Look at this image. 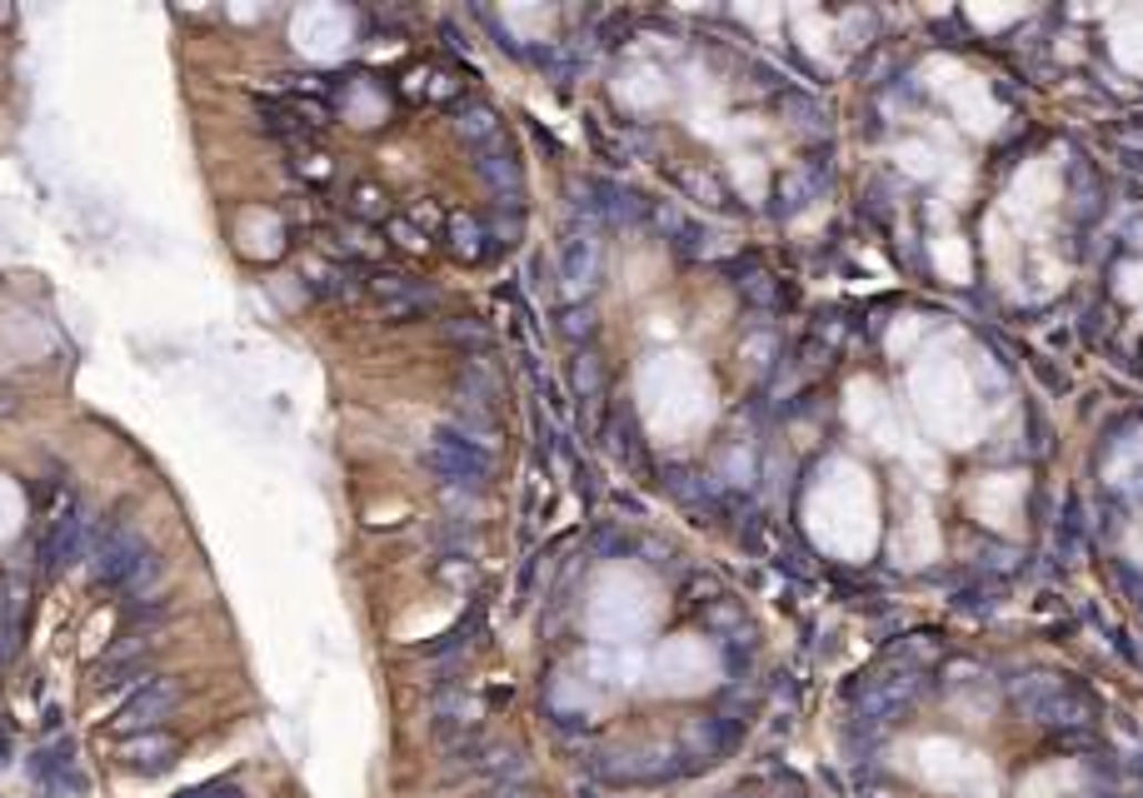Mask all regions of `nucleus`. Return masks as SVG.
<instances>
[{
  "instance_id": "obj_5",
  "label": "nucleus",
  "mask_w": 1143,
  "mask_h": 798,
  "mask_svg": "<svg viewBox=\"0 0 1143 798\" xmlns=\"http://www.w3.org/2000/svg\"><path fill=\"white\" fill-rule=\"evenodd\" d=\"M1019 708L1039 724H1083V704L1049 674H1033L1029 684H1019Z\"/></svg>"
},
{
  "instance_id": "obj_14",
  "label": "nucleus",
  "mask_w": 1143,
  "mask_h": 798,
  "mask_svg": "<svg viewBox=\"0 0 1143 798\" xmlns=\"http://www.w3.org/2000/svg\"><path fill=\"white\" fill-rule=\"evenodd\" d=\"M570 389L580 399H590V405L604 399V389H610V369H604L600 349H580V355L570 359Z\"/></svg>"
},
{
  "instance_id": "obj_22",
  "label": "nucleus",
  "mask_w": 1143,
  "mask_h": 798,
  "mask_svg": "<svg viewBox=\"0 0 1143 798\" xmlns=\"http://www.w3.org/2000/svg\"><path fill=\"white\" fill-rule=\"evenodd\" d=\"M560 335L574 339V345H584V339L594 335V309H590V305H570V309L560 315Z\"/></svg>"
},
{
  "instance_id": "obj_16",
  "label": "nucleus",
  "mask_w": 1143,
  "mask_h": 798,
  "mask_svg": "<svg viewBox=\"0 0 1143 798\" xmlns=\"http://www.w3.org/2000/svg\"><path fill=\"white\" fill-rule=\"evenodd\" d=\"M380 315L390 319V325H410V319H425V315H435V289L415 279L410 289H400V295L380 299Z\"/></svg>"
},
{
  "instance_id": "obj_2",
  "label": "nucleus",
  "mask_w": 1143,
  "mask_h": 798,
  "mask_svg": "<svg viewBox=\"0 0 1143 798\" xmlns=\"http://www.w3.org/2000/svg\"><path fill=\"white\" fill-rule=\"evenodd\" d=\"M425 469L440 479L445 489H484L494 474V459L484 444L465 439L460 429H435V439L425 444Z\"/></svg>"
},
{
  "instance_id": "obj_28",
  "label": "nucleus",
  "mask_w": 1143,
  "mask_h": 798,
  "mask_svg": "<svg viewBox=\"0 0 1143 798\" xmlns=\"http://www.w3.org/2000/svg\"><path fill=\"white\" fill-rule=\"evenodd\" d=\"M594 544H600L604 554H624V549H630V539H624V534H600Z\"/></svg>"
},
{
  "instance_id": "obj_25",
  "label": "nucleus",
  "mask_w": 1143,
  "mask_h": 798,
  "mask_svg": "<svg viewBox=\"0 0 1143 798\" xmlns=\"http://www.w3.org/2000/svg\"><path fill=\"white\" fill-rule=\"evenodd\" d=\"M175 798H245L241 784H231V778H215V784H201V788H185V794Z\"/></svg>"
},
{
  "instance_id": "obj_13",
  "label": "nucleus",
  "mask_w": 1143,
  "mask_h": 798,
  "mask_svg": "<svg viewBox=\"0 0 1143 798\" xmlns=\"http://www.w3.org/2000/svg\"><path fill=\"white\" fill-rule=\"evenodd\" d=\"M455 135L465 140V145H474V150H490V145H500V115H494V105H460L455 110Z\"/></svg>"
},
{
  "instance_id": "obj_18",
  "label": "nucleus",
  "mask_w": 1143,
  "mask_h": 798,
  "mask_svg": "<svg viewBox=\"0 0 1143 798\" xmlns=\"http://www.w3.org/2000/svg\"><path fill=\"white\" fill-rule=\"evenodd\" d=\"M664 484H670V494L680 499L684 509H694V514L720 509V504H714V489L704 484V474H694V469H670V474H664Z\"/></svg>"
},
{
  "instance_id": "obj_17",
  "label": "nucleus",
  "mask_w": 1143,
  "mask_h": 798,
  "mask_svg": "<svg viewBox=\"0 0 1143 798\" xmlns=\"http://www.w3.org/2000/svg\"><path fill=\"white\" fill-rule=\"evenodd\" d=\"M680 185H684V195L700 200V205H729V185H724L720 170H710V165H684Z\"/></svg>"
},
{
  "instance_id": "obj_10",
  "label": "nucleus",
  "mask_w": 1143,
  "mask_h": 798,
  "mask_svg": "<svg viewBox=\"0 0 1143 798\" xmlns=\"http://www.w3.org/2000/svg\"><path fill=\"white\" fill-rule=\"evenodd\" d=\"M151 644H155L151 634H131V638H121V644H111L101 654V664H95V674H91L95 688H111V684H121V678H141Z\"/></svg>"
},
{
  "instance_id": "obj_20",
  "label": "nucleus",
  "mask_w": 1143,
  "mask_h": 798,
  "mask_svg": "<svg viewBox=\"0 0 1143 798\" xmlns=\"http://www.w3.org/2000/svg\"><path fill=\"white\" fill-rule=\"evenodd\" d=\"M814 190H819V180H814V175H784L779 180V209H784V215H799V209L814 200Z\"/></svg>"
},
{
  "instance_id": "obj_29",
  "label": "nucleus",
  "mask_w": 1143,
  "mask_h": 798,
  "mask_svg": "<svg viewBox=\"0 0 1143 798\" xmlns=\"http://www.w3.org/2000/svg\"><path fill=\"white\" fill-rule=\"evenodd\" d=\"M490 798H530V794H524V788H520V784H500V788H494V794H490Z\"/></svg>"
},
{
  "instance_id": "obj_27",
  "label": "nucleus",
  "mask_w": 1143,
  "mask_h": 798,
  "mask_svg": "<svg viewBox=\"0 0 1143 798\" xmlns=\"http://www.w3.org/2000/svg\"><path fill=\"white\" fill-rule=\"evenodd\" d=\"M410 225H415V229H420V225H445V215L430 205V200H420V205L410 209Z\"/></svg>"
},
{
  "instance_id": "obj_32",
  "label": "nucleus",
  "mask_w": 1143,
  "mask_h": 798,
  "mask_svg": "<svg viewBox=\"0 0 1143 798\" xmlns=\"http://www.w3.org/2000/svg\"><path fill=\"white\" fill-rule=\"evenodd\" d=\"M11 764V728H0V768Z\"/></svg>"
},
{
  "instance_id": "obj_7",
  "label": "nucleus",
  "mask_w": 1143,
  "mask_h": 798,
  "mask_svg": "<svg viewBox=\"0 0 1143 798\" xmlns=\"http://www.w3.org/2000/svg\"><path fill=\"white\" fill-rule=\"evenodd\" d=\"M85 549V519L75 504H61V514L45 524L41 534V569L45 574H61V569H71L75 559H81Z\"/></svg>"
},
{
  "instance_id": "obj_9",
  "label": "nucleus",
  "mask_w": 1143,
  "mask_h": 798,
  "mask_svg": "<svg viewBox=\"0 0 1143 798\" xmlns=\"http://www.w3.org/2000/svg\"><path fill=\"white\" fill-rule=\"evenodd\" d=\"M474 170H480V180L494 190V200H500L504 209H520L524 205V175H520V160L510 155V145H490V150H474Z\"/></svg>"
},
{
  "instance_id": "obj_4",
  "label": "nucleus",
  "mask_w": 1143,
  "mask_h": 798,
  "mask_svg": "<svg viewBox=\"0 0 1143 798\" xmlns=\"http://www.w3.org/2000/svg\"><path fill=\"white\" fill-rule=\"evenodd\" d=\"M31 784L41 788L45 798L85 794V774H81V764H75V744H71V738H55V744L35 748V754H31Z\"/></svg>"
},
{
  "instance_id": "obj_15",
  "label": "nucleus",
  "mask_w": 1143,
  "mask_h": 798,
  "mask_svg": "<svg viewBox=\"0 0 1143 798\" xmlns=\"http://www.w3.org/2000/svg\"><path fill=\"white\" fill-rule=\"evenodd\" d=\"M734 289H739L744 299H749L754 309H779V285H774L769 269H759L754 259H744V265H734Z\"/></svg>"
},
{
  "instance_id": "obj_24",
  "label": "nucleus",
  "mask_w": 1143,
  "mask_h": 798,
  "mask_svg": "<svg viewBox=\"0 0 1143 798\" xmlns=\"http://www.w3.org/2000/svg\"><path fill=\"white\" fill-rule=\"evenodd\" d=\"M385 235L395 239V245H405V249H425L430 239H425V229H415L410 219H385Z\"/></svg>"
},
{
  "instance_id": "obj_8",
  "label": "nucleus",
  "mask_w": 1143,
  "mask_h": 798,
  "mask_svg": "<svg viewBox=\"0 0 1143 798\" xmlns=\"http://www.w3.org/2000/svg\"><path fill=\"white\" fill-rule=\"evenodd\" d=\"M115 758H121V768H125V774H135V778H161V774H171V768L181 764V744L155 728V734L125 738Z\"/></svg>"
},
{
  "instance_id": "obj_31",
  "label": "nucleus",
  "mask_w": 1143,
  "mask_h": 798,
  "mask_svg": "<svg viewBox=\"0 0 1143 798\" xmlns=\"http://www.w3.org/2000/svg\"><path fill=\"white\" fill-rule=\"evenodd\" d=\"M0 415H16V389L0 385Z\"/></svg>"
},
{
  "instance_id": "obj_1",
  "label": "nucleus",
  "mask_w": 1143,
  "mask_h": 798,
  "mask_svg": "<svg viewBox=\"0 0 1143 798\" xmlns=\"http://www.w3.org/2000/svg\"><path fill=\"white\" fill-rule=\"evenodd\" d=\"M161 574V554L151 549V539L135 534L131 524L105 529L101 549H95V579L105 589H121V594H145Z\"/></svg>"
},
{
  "instance_id": "obj_26",
  "label": "nucleus",
  "mask_w": 1143,
  "mask_h": 798,
  "mask_svg": "<svg viewBox=\"0 0 1143 798\" xmlns=\"http://www.w3.org/2000/svg\"><path fill=\"white\" fill-rule=\"evenodd\" d=\"M739 618H744L739 604H729V598H720V604L710 608V624H714V628H729V624H739Z\"/></svg>"
},
{
  "instance_id": "obj_30",
  "label": "nucleus",
  "mask_w": 1143,
  "mask_h": 798,
  "mask_svg": "<svg viewBox=\"0 0 1143 798\" xmlns=\"http://www.w3.org/2000/svg\"><path fill=\"white\" fill-rule=\"evenodd\" d=\"M644 554H650V564H660V559H670V549H664L660 539H650V544H644Z\"/></svg>"
},
{
  "instance_id": "obj_11",
  "label": "nucleus",
  "mask_w": 1143,
  "mask_h": 798,
  "mask_svg": "<svg viewBox=\"0 0 1143 798\" xmlns=\"http://www.w3.org/2000/svg\"><path fill=\"white\" fill-rule=\"evenodd\" d=\"M445 239H450V255L465 259V265H480L484 255H490V225L474 215H465V209H455V215H445Z\"/></svg>"
},
{
  "instance_id": "obj_23",
  "label": "nucleus",
  "mask_w": 1143,
  "mask_h": 798,
  "mask_svg": "<svg viewBox=\"0 0 1143 798\" xmlns=\"http://www.w3.org/2000/svg\"><path fill=\"white\" fill-rule=\"evenodd\" d=\"M784 115H794V125H799V130H819L824 125L819 100H809V95H784Z\"/></svg>"
},
{
  "instance_id": "obj_21",
  "label": "nucleus",
  "mask_w": 1143,
  "mask_h": 798,
  "mask_svg": "<svg viewBox=\"0 0 1143 798\" xmlns=\"http://www.w3.org/2000/svg\"><path fill=\"white\" fill-rule=\"evenodd\" d=\"M385 209H390V205H385V190H380V185H365V180H360V185L350 190V215L360 219V225H370V219H385Z\"/></svg>"
},
{
  "instance_id": "obj_19",
  "label": "nucleus",
  "mask_w": 1143,
  "mask_h": 798,
  "mask_svg": "<svg viewBox=\"0 0 1143 798\" xmlns=\"http://www.w3.org/2000/svg\"><path fill=\"white\" fill-rule=\"evenodd\" d=\"M445 339H450L455 349H465V355L470 359H480L484 349L494 345V335H490V325H484V319H445Z\"/></svg>"
},
{
  "instance_id": "obj_3",
  "label": "nucleus",
  "mask_w": 1143,
  "mask_h": 798,
  "mask_svg": "<svg viewBox=\"0 0 1143 798\" xmlns=\"http://www.w3.org/2000/svg\"><path fill=\"white\" fill-rule=\"evenodd\" d=\"M181 698H185L181 678H155V684L135 688V694L121 704V714H115V734H131V738L135 734H155L165 718H175Z\"/></svg>"
},
{
  "instance_id": "obj_6",
  "label": "nucleus",
  "mask_w": 1143,
  "mask_h": 798,
  "mask_svg": "<svg viewBox=\"0 0 1143 798\" xmlns=\"http://www.w3.org/2000/svg\"><path fill=\"white\" fill-rule=\"evenodd\" d=\"M600 265H604V249H600V235L594 225H570L560 235V275L570 289H590L600 279Z\"/></svg>"
},
{
  "instance_id": "obj_12",
  "label": "nucleus",
  "mask_w": 1143,
  "mask_h": 798,
  "mask_svg": "<svg viewBox=\"0 0 1143 798\" xmlns=\"http://www.w3.org/2000/svg\"><path fill=\"white\" fill-rule=\"evenodd\" d=\"M654 219H660V229L670 235V245L680 249L684 259H704V255L714 249V229H704V225H694V219H684L680 209L660 205V209H654Z\"/></svg>"
}]
</instances>
